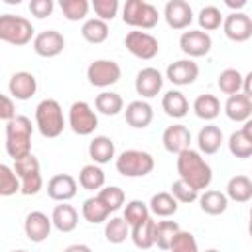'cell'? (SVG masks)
Instances as JSON below:
<instances>
[{
    "instance_id": "obj_20",
    "label": "cell",
    "mask_w": 252,
    "mask_h": 252,
    "mask_svg": "<svg viewBox=\"0 0 252 252\" xmlns=\"http://www.w3.org/2000/svg\"><path fill=\"white\" fill-rule=\"evenodd\" d=\"M124 118L128 122V126L132 128H148L154 120V110L150 106V102L146 100H132L130 104H126V110H124Z\"/></svg>"
},
{
    "instance_id": "obj_50",
    "label": "cell",
    "mask_w": 252,
    "mask_h": 252,
    "mask_svg": "<svg viewBox=\"0 0 252 252\" xmlns=\"http://www.w3.org/2000/svg\"><path fill=\"white\" fill-rule=\"evenodd\" d=\"M18 114H16V102H14V98L12 96H8V94H2V106H0V118L4 120V122H10V120H14Z\"/></svg>"
},
{
    "instance_id": "obj_21",
    "label": "cell",
    "mask_w": 252,
    "mask_h": 252,
    "mask_svg": "<svg viewBox=\"0 0 252 252\" xmlns=\"http://www.w3.org/2000/svg\"><path fill=\"white\" fill-rule=\"evenodd\" d=\"M51 222H53V228H57L59 232H73L79 224V213L69 203L55 205L51 211Z\"/></svg>"
},
{
    "instance_id": "obj_5",
    "label": "cell",
    "mask_w": 252,
    "mask_h": 252,
    "mask_svg": "<svg viewBox=\"0 0 252 252\" xmlns=\"http://www.w3.org/2000/svg\"><path fill=\"white\" fill-rule=\"evenodd\" d=\"M122 20L134 30H152L159 22V12L146 0H126L122 8Z\"/></svg>"
},
{
    "instance_id": "obj_48",
    "label": "cell",
    "mask_w": 252,
    "mask_h": 252,
    "mask_svg": "<svg viewBox=\"0 0 252 252\" xmlns=\"http://www.w3.org/2000/svg\"><path fill=\"white\" fill-rule=\"evenodd\" d=\"M22 181V195L26 197H32V195H37L43 187V177L41 173L37 175H32V177H26V179H20Z\"/></svg>"
},
{
    "instance_id": "obj_40",
    "label": "cell",
    "mask_w": 252,
    "mask_h": 252,
    "mask_svg": "<svg viewBox=\"0 0 252 252\" xmlns=\"http://www.w3.org/2000/svg\"><path fill=\"white\" fill-rule=\"evenodd\" d=\"M59 8H61L63 16L69 22H79V20H85L87 18L91 4L87 0H61L59 2Z\"/></svg>"
},
{
    "instance_id": "obj_17",
    "label": "cell",
    "mask_w": 252,
    "mask_h": 252,
    "mask_svg": "<svg viewBox=\"0 0 252 252\" xmlns=\"http://www.w3.org/2000/svg\"><path fill=\"white\" fill-rule=\"evenodd\" d=\"M65 49V37L57 30H45L35 35L33 51L39 57H57Z\"/></svg>"
},
{
    "instance_id": "obj_35",
    "label": "cell",
    "mask_w": 252,
    "mask_h": 252,
    "mask_svg": "<svg viewBox=\"0 0 252 252\" xmlns=\"http://www.w3.org/2000/svg\"><path fill=\"white\" fill-rule=\"evenodd\" d=\"M130 224L124 220V217H112L104 224V236L110 244H122L130 236Z\"/></svg>"
},
{
    "instance_id": "obj_45",
    "label": "cell",
    "mask_w": 252,
    "mask_h": 252,
    "mask_svg": "<svg viewBox=\"0 0 252 252\" xmlns=\"http://www.w3.org/2000/svg\"><path fill=\"white\" fill-rule=\"evenodd\" d=\"M177 203H193V201H199V191L193 189L191 185H187L183 179H175L171 183V191H169Z\"/></svg>"
},
{
    "instance_id": "obj_38",
    "label": "cell",
    "mask_w": 252,
    "mask_h": 252,
    "mask_svg": "<svg viewBox=\"0 0 252 252\" xmlns=\"http://www.w3.org/2000/svg\"><path fill=\"white\" fill-rule=\"evenodd\" d=\"M16 193H22V181L10 165L2 163L0 165V195L2 197H12Z\"/></svg>"
},
{
    "instance_id": "obj_4",
    "label": "cell",
    "mask_w": 252,
    "mask_h": 252,
    "mask_svg": "<svg viewBox=\"0 0 252 252\" xmlns=\"http://www.w3.org/2000/svg\"><path fill=\"white\" fill-rule=\"evenodd\" d=\"M33 33H35V30L28 18L14 16V14L0 16V39L2 41L22 47V45H28L32 39H35Z\"/></svg>"
},
{
    "instance_id": "obj_22",
    "label": "cell",
    "mask_w": 252,
    "mask_h": 252,
    "mask_svg": "<svg viewBox=\"0 0 252 252\" xmlns=\"http://www.w3.org/2000/svg\"><path fill=\"white\" fill-rule=\"evenodd\" d=\"M224 114L232 122H246L252 118V98H248L244 93L228 96L224 102Z\"/></svg>"
},
{
    "instance_id": "obj_49",
    "label": "cell",
    "mask_w": 252,
    "mask_h": 252,
    "mask_svg": "<svg viewBox=\"0 0 252 252\" xmlns=\"http://www.w3.org/2000/svg\"><path fill=\"white\" fill-rule=\"evenodd\" d=\"M30 12H32V16L43 20V18L51 16V12H53V0H32L30 2Z\"/></svg>"
},
{
    "instance_id": "obj_11",
    "label": "cell",
    "mask_w": 252,
    "mask_h": 252,
    "mask_svg": "<svg viewBox=\"0 0 252 252\" xmlns=\"http://www.w3.org/2000/svg\"><path fill=\"white\" fill-rule=\"evenodd\" d=\"M222 30L230 41L236 43L248 41L252 37V18L246 16L244 12H230L228 16H224Z\"/></svg>"
},
{
    "instance_id": "obj_16",
    "label": "cell",
    "mask_w": 252,
    "mask_h": 252,
    "mask_svg": "<svg viewBox=\"0 0 252 252\" xmlns=\"http://www.w3.org/2000/svg\"><path fill=\"white\" fill-rule=\"evenodd\" d=\"M161 142H163V148L169 152V154H181L185 150L191 148V132L185 124H171L163 130L161 134Z\"/></svg>"
},
{
    "instance_id": "obj_34",
    "label": "cell",
    "mask_w": 252,
    "mask_h": 252,
    "mask_svg": "<svg viewBox=\"0 0 252 252\" xmlns=\"http://www.w3.org/2000/svg\"><path fill=\"white\" fill-rule=\"evenodd\" d=\"M193 110L201 120H215L220 114V100L215 94H199L193 100Z\"/></svg>"
},
{
    "instance_id": "obj_54",
    "label": "cell",
    "mask_w": 252,
    "mask_h": 252,
    "mask_svg": "<svg viewBox=\"0 0 252 252\" xmlns=\"http://www.w3.org/2000/svg\"><path fill=\"white\" fill-rule=\"evenodd\" d=\"M240 130H242V132H244V136H246V138H248V140L252 142V118H248V120L244 122V126H242Z\"/></svg>"
},
{
    "instance_id": "obj_7",
    "label": "cell",
    "mask_w": 252,
    "mask_h": 252,
    "mask_svg": "<svg viewBox=\"0 0 252 252\" xmlns=\"http://www.w3.org/2000/svg\"><path fill=\"white\" fill-rule=\"evenodd\" d=\"M69 128L79 136H91L98 128V116L85 100H77L69 108Z\"/></svg>"
},
{
    "instance_id": "obj_1",
    "label": "cell",
    "mask_w": 252,
    "mask_h": 252,
    "mask_svg": "<svg viewBox=\"0 0 252 252\" xmlns=\"http://www.w3.org/2000/svg\"><path fill=\"white\" fill-rule=\"evenodd\" d=\"M175 167H177L179 179H183L187 185H191L199 193L205 191L211 185V181H213V169L205 161V158L201 156L199 150L189 148V150L181 152L177 156Z\"/></svg>"
},
{
    "instance_id": "obj_29",
    "label": "cell",
    "mask_w": 252,
    "mask_h": 252,
    "mask_svg": "<svg viewBox=\"0 0 252 252\" xmlns=\"http://www.w3.org/2000/svg\"><path fill=\"white\" fill-rule=\"evenodd\" d=\"M108 33H110L108 22L98 20V18H89V20H85L83 26H81V35H83V39L89 41V43H94V45H96V43H104V41L108 39Z\"/></svg>"
},
{
    "instance_id": "obj_23",
    "label": "cell",
    "mask_w": 252,
    "mask_h": 252,
    "mask_svg": "<svg viewBox=\"0 0 252 252\" xmlns=\"http://www.w3.org/2000/svg\"><path fill=\"white\" fill-rule=\"evenodd\" d=\"M197 146H199V152L205 154V156L217 154L222 146V130L217 124L203 126L197 134Z\"/></svg>"
},
{
    "instance_id": "obj_32",
    "label": "cell",
    "mask_w": 252,
    "mask_h": 252,
    "mask_svg": "<svg viewBox=\"0 0 252 252\" xmlns=\"http://www.w3.org/2000/svg\"><path fill=\"white\" fill-rule=\"evenodd\" d=\"M148 207H150V213L156 215V217H171V215L177 213L179 203H177V199H175L171 193L161 191V193L152 195Z\"/></svg>"
},
{
    "instance_id": "obj_33",
    "label": "cell",
    "mask_w": 252,
    "mask_h": 252,
    "mask_svg": "<svg viewBox=\"0 0 252 252\" xmlns=\"http://www.w3.org/2000/svg\"><path fill=\"white\" fill-rule=\"evenodd\" d=\"M94 108L104 116H116V114H120L124 110V100H122V96L118 93L102 91L94 98Z\"/></svg>"
},
{
    "instance_id": "obj_10",
    "label": "cell",
    "mask_w": 252,
    "mask_h": 252,
    "mask_svg": "<svg viewBox=\"0 0 252 252\" xmlns=\"http://www.w3.org/2000/svg\"><path fill=\"white\" fill-rule=\"evenodd\" d=\"M179 47H181V51H183L189 59H193V57H203V55H207V53L211 51L213 39H211V35H209L207 32H203V30H187V32H183L181 37H179Z\"/></svg>"
},
{
    "instance_id": "obj_37",
    "label": "cell",
    "mask_w": 252,
    "mask_h": 252,
    "mask_svg": "<svg viewBox=\"0 0 252 252\" xmlns=\"http://www.w3.org/2000/svg\"><path fill=\"white\" fill-rule=\"evenodd\" d=\"M181 228H179V224L175 222V220H159V222H156V246L159 248V250H169V246H171V242H173V238L177 236V232H179Z\"/></svg>"
},
{
    "instance_id": "obj_39",
    "label": "cell",
    "mask_w": 252,
    "mask_h": 252,
    "mask_svg": "<svg viewBox=\"0 0 252 252\" xmlns=\"http://www.w3.org/2000/svg\"><path fill=\"white\" fill-rule=\"evenodd\" d=\"M122 217H124V220H126V222L130 224V228H132V226L144 222L146 219H150V207H148V203H144V201H140V199H132L130 203H126Z\"/></svg>"
},
{
    "instance_id": "obj_47",
    "label": "cell",
    "mask_w": 252,
    "mask_h": 252,
    "mask_svg": "<svg viewBox=\"0 0 252 252\" xmlns=\"http://www.w3.org/2000/svg\"><path fill=\"white\" fill-rule=\"evenodd\" d=\"M91 8L94 10V14H96L98 20L108 22V20H114L116 18L120 4H118V0H93Z\"/></svg>"
},
{
    "instance_id": "obj_46",
    "label": "cell",
    "mask_w": 252,
    "mask_h": 252,
    "mask_svg": "<svg viewBox=\"0 0 252 252\" xmlns=\"http://www.w3.org/2000/svg\"><path fill=\"white\" fill-rule=\"evenodd\" d=\"M169 252H199L197 238L187 230H179L169 246Z\"/></svg>"
},
{
    "instance_id": "obj_15",
    "label": "cell",
    "mask_w": 252,
    "mask_h": 252,
    "mask_svg": "<svg viewBox=\"0 0 252 252\" xmlns=\"http://www.w3.org/2000/svg\"><path fill=\"white\" fill-rule=\"evenodd\" d=\"M134 87L142 98H154L163 89V75L156 67H144L142 71H138Z\"/></svg>"
},
{
    "instance_id": "obj_53",
    "label": "cell",
    "mask_w": 252,
    "mask_h": 252,
    "mask_svg": "<svg viewBox=\"0 0 252 252\" xmlns=\"http://www.w3.org/2000/svg\"><path fill=\"white\" fill-rule=\"evenodd\" d=\"M63 252H93V250H91L87 244H81V242H79V244H69Z\"/></svg>"
},
{
    "instance_id": "obj_42",
    "label": "cell",
    "mask_w": 252,
    "mask_h": 252,
    "mask_svg": "<svg viewBox=\"0 0 252 252\" xmlns=\"http://www.w3.org/2000/svg\"><path fill=\"white\" fill-rule=\"evenodd\" d=\"M228 150L238 159L252 158V142L244 136L242 130H236V132L230 134V138H228Z\"/></svg>"
},
{
    "instance_id": "obj_30",
    "label": "cell",
    "mask_w": 252,
    "mask_h": 252,
    "mask_svg": "<svg viewBox=\"0 0 252 252\" xmlns=\"http://www.w3.org/2000/svg\"><path fill=\"white\" fill-rule=\"evenodd\" d=\"M81 215H83V219H85L87 222H91V224H100V222L108 220L110 211H108V207L98 199V195H94V197H89V199L83 201Z\"/></svg>"
},
{
    "instance_id": "obj_43",
    "label": "cell",
    "mask_w": 252,
    "mask_h": 252,
    "mask_svg": "<svg viewBox=\"0 0 252 252\" xmlns=\"http://www.w3.org/2000/svg\"><path fill=\"white\" fill-rule=\"evenodd\" d=\"M98 199L108 207V211L110 213H116L122 205H124V199H126V195H124V191L120 189V187H116V185H108V187H102L98 193Z\"/></svg>"
},
{
    "instance_id": "obj_18",
    "label": "cell",
    "mask_w": 252,
    "mask_h": 252,
    "mask_svg": "<svg viewBox=\"0 0 252 252\" xmlns=\"http://www.w3.org/2000/svg\"><path fill=\"white\" fill-rule=\"evenodd\" d=\"M8 91L14 100H30L37 93V79L30 71H18L10 77Z\"/></svg>"
},
{
    "instance_id": "obj_55",
    "label": "cell",
    "mask_w": 252,
    "mask_h": 252,
    "mask_svg": "<svg viewBox=\"0 0 252 252\" xmlns=\"http://www.w3.org/2000/svg\"><path fill=\"white\" fill-rule=\"evenodd\" d=\"M248 234L252 238V207H250V220H248Z\"/></svg>"
},
{
    "instance_id": "obj_41",
    "label": "cell",
    "mask_w": 252,
    "mask_h": 252,
    "mask_svg": "<svg viewBox=\"0 0 252 252\" xmlns=\"http://www.w3.org/2000/svg\"><path fill=\"white\" fill-rule=\"evenodd\" d=\"M197 22H199L203 32H213V30H219L222 26L224 16L220 14V10L217 6H203L201 12H199Z\"/></svg>"
},
{
    "instance_id": "obj_25",
    "label": "cell",
    "mask_w": 252,
    "mask_h": 252,
    "mask_svg": "<svg viewBox=\"0 0 252 252\" xmlns=\"http://www.w3.org/2000/svg\"><path fill=\"white\" fill-rule=\"evenodd\" d=\"M199 207H201L203 213L217 217V215H222L228 209V197L222 191L207 189V191H203L199 195Z\"/></svg>"
},
{
    "instance_id": "obj_12",
    "label": "cell",
    "mask_w": 252,
    "mask_h": 252,
    "mask_svg": "<svg viewBox=\"0 0 252 252\" xmlns=\"http://www.w3.org/2000/svg\"><path fill=\"white\" fill-rule=\"evenodd\" d=\"M199 77V65L193 59H177L167 65L165 69V79L177 87H187L193 85Z\"/></svg>"
},
{
    "instance_id": "obj_31",
    "label": "cell",
    "mask_w": 252,
    "mask_h": 252,
    "mask_svg": "<svg viewBox=\"0 0 252 252\" xmlns=\"http://www.w3.org/2000/svg\"><path fill=\"white\" fill-rule=\"evenodd\" d=\"M104 181H106V175L96 163L83 165L79 171V185L87 191H100L104 187Z\"/></svg>"
},
{
    "instance_id": "obj_44",
    "label": "cell",
    "mask_w": 252,
    "mask_h": 252,
    "mask_svg": "<svg viewBox=\"0 0 252 252\" xmlns=\"http://www.w3.org/2000/svg\"><path fill=\"white\" fill-rule=\"evenodd\" d=\"M14 171H16V175L20 179H26V177H32V175L41 173L39 171V161H37V158L33 154H30V156H26L22 159H16L14 161Z\"/></svg>"
},
{
    "instance_id": "obj_8",
    "label": "cell",
    "mask_w": 252,
    "mask_h": 252,
    "mask_svg": "<svg viewBox=\"0 0 252 252\" xmlns=\"http://www.w3.org/2000/svg\"><path fill=\"white\" fill-rule=\"evenodd\" d=\"M122 77V69L112 59H94L87 67V79L93 87L106 89L110 85H116Z\"/></svg>"
},
{
    "instance_id": "obj_27",
    "label": "cell",
    "mask_w": 252,
    "mask_h": 252,
    "mask_svg": "<svg viewBox=\"0 0 252 252\" xmlns=\"http://www.w3.org/2000/svg\"><path fill=\"white\" fill-rule=\"evenodd\" d=\"M226 197L234 203H248L252 199V177L234 175L226 183Z\"/></svg>"
},
{
    "instance_id": "obj_19",
    "label": "cell",
    "mask_w": 252,
    "mask_h": 252,
    "mask_svg": "<svg viewBox=\"0 0 252 252\" xmlns=\"http://www.w3.org/2000/svg\"><path fill=\"white\" fill-rule=\"evenodd\" d=\"M47 195L53 201L67 203L77 195V179L69 173H57L47 181Z\"/></svg>"
},
{
    "instance_id": "obj_52",
    "label": "cell",
    "mask_w": 252,
    "mask_h": 252,
    "mask_svg": "<svg viewBox=\"0 0 252 252\" xmlns=\"http://www.w3.org/2000/svg\"><path fill=\"white\" fill-rule=\"evenodd\" d=\"M224 4L232 10V12H240L246 6V0H224Z\"/></svg>"
},
{
    "instance_id": "obj_3",
    "label": "cell",
    "mask_w": 252,
    "mask_h": 252,
    "mask_svg": "<svg viewBox=\"0 0 252 252\" xmlns=\"http://www.w3.org/2000/svg\"><path fill=\"white\" fill-rule=\"evenodd\" d=\"M35 126L43 138H57L65 128L61 104L55 98H43L35 106Z\"/></svg>"
},
{
    "instance_id": "obj_6",
    "label": "cell",
    "mask_w": 252,
    "mask_h": 252,
    "mask_svg": "<svg viewBox=\"0 0 252 252\" xmlns=\"http://www.w3.org/2000/svg\"><path fill=\"white\" fill-rule=\"evenodd\" d=\"M116 171L124 177H146L148 173H152L156 161L154 156L144 152V150H124L116 161Z\"/></svg>"
},
{
    "instance_id": "obj_51",
    "label": "cell",
    "mask_w": 252,
    "mask_h": 252,
    "mask_svg": "<svg viewBox=\"0 0 252 252\" xmlns=\"http://www.w3.org/2000/svg\"><path fill=\"white\" fill-rule=\"evenodd\" d=\"M242 93L248 96V98H252V71H248L246 75H244V83H242Z\"/></svg>"
},
{
    "instance_id": "obj_26",
    "label": "cell",
    "mask_w": 252,
    "mask_h": 252,
    "mask_svg": "<svg viewBox=\"0 0 252 252\" xmlns=\"http://www.w3.org/2000/svg\"><path fill=\"white\" fill-rule=\"evenodd\" d=\"M161 108H163V112H165L167 116H171V118H183V116H187V112H189V100L185 98V94H183L181 91L171 89V91H167V93L163 94V98H161Z\"/></svg>"
},
{
    "instance_id": "obj_14",
    "label": "cell",
    "mask_w": 252,
    "mask_h": 252,
    "mask_svg": "<svg viewBox=\"0 0 252 252\" xmlns=\"http://www.w3.org/2000/svg\"><path fill=\"white\" fill-rule=\"evenodd\" d=\"M163 18L173 30H187L193 22V8L185 0H169L163 8Z\"/></svg>"
},
{
    "instance_id": "obj_13",
    "label": "cell",
    "mask_w": 252,
    "mask_h": 252,
    "mask_svg": "<svg viewBox=\"0 0 252 252\" xmlns=\"http://www.w3.org/2000/svg\"><path fill=\"white\" fill-rule=\"evenodd\" d=\"M51 228H53V222H51V217H47L43 211H32L26 215V220H24V232L26 236L39 244L43 240L49 238L51 234Z\"/></svg>"
},
{
    "instance_id": "obj_2",
    "label": "cell",
    "mask_w": 252,
    "mask_h": 252,
    "mask_svg": "<svg viewBox=\"0 0 252 252\" xmlns=\"http://www.w3.org/2000/svg\"><path fill=\"white\" fill-rule=\"evenodd\" d=\"M32 120L24 114H18L14 120L6 122V152L16 161L32 154Z\"/></svg>"
},
{
    "instance_id": "obj_36",
    "label": "cell",
    "mask_w": 252,
    "mask_h": 252,
    "mask_svg": "<svg viewBox=\"0 0 252 252\" xmlns=\"http://www.w3.org/2000/svg\"><path fill=\"white\" fill-rule=\"evenodd\" d=\"M242 83H244V77L240 75L238 69H224V71H220V75L217 79L220 93H224L228 96L238 94L242 91Z\"/></svg>"
},
{
    "instance_id": "obj_28",
    "label": "cell",
    "mask_w": 252,
    "mask_h": 252,
    "mask_svg": "<svg viewBox=\"0 0 252 252\" xmlns=\"http://www.w3.org/2000/svg\"><path fill=\"white\" fill-rule=\"evenodd\" d=\"M154 232H156V220L150 217V219H146L144 222L132 226L130 238H132V242H134L136 248L148 250V248H152V246L156 244V234H154Z\"/></svg>"
},
{
    "instance_id": "obj_57",
    "label": "cell",
    "mask_w": 252,
    "mask_h": 252,
    "mask_svg": "<svg viewBox=\"0 0 252 252\" xmlns=\"http://www.w3.org/2000/svg\"><path fill=\"white\" fill-rule=\"evenodd\" d=\"M205 252H220V250H217V248H209V250H205Z\"/></svg>"
},
{
    "instance_id": "obj_56",
    "label": "cell",
    "mask_w": 252,
    "mask_h": 252,
    "mask_svg": "<svg viewBox=\"0 0 252 252\" xmlns=\"http://www.w3.org/2000/svg\"><path fill=\"white\" fill-rule=\"evenodd\" d=\"M10 252H28V250H24V248H16V250H10Z\"/></svg>"
},
{
    "instance_id": "obj_9",
    "label": "cell",
    "mask_w": 252,
    "mask_h": 252,
    "mask_svg": "<svg viewBox=\"0 0 252 252\" xmlns=\"http://www.w3.org/2000/svg\"><path fill=\"white\" fill-rule=\"evenodd\" d=\"M124 45H126V49L134 55V57H138V59H154L156 55H158V51H159V41L152 35V33H148V32H142V30H132V32H128L126 33V37H124Z\"/></svg>"
},
{
    "instance_id": "obj_24",
    "label": "cell",
    "mask_w": 252,
    "mask_h": 252,
    "mask_svg": "<svg viewBox=\"0 0 252 252\" xmlns=\"http://www.w3.org/2000/svg\"><path fill=\"white\" fill-rule=\"evenodd\" d=\"M114 156H116V148H114L112 138H108V136H94L89 142V158L93 159V163L104 165L110 159H114Z\"/></svg>"
}]
</instances>
